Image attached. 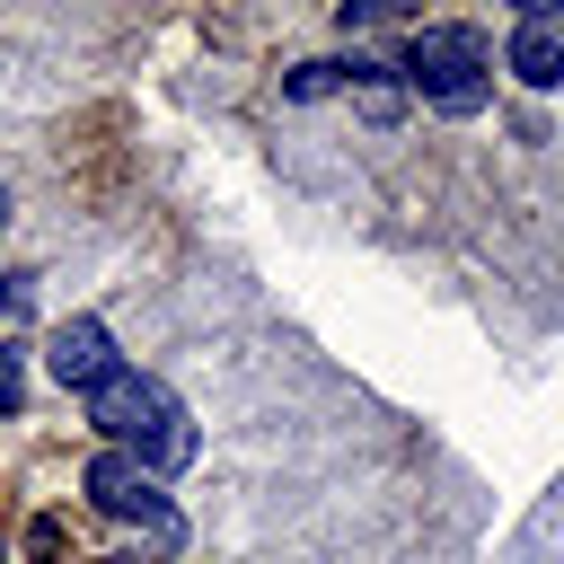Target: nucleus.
I'll return each instance as SVG.
<instances>
[{
    "instance_id": "f257e3e1",
    "label": "nucleus",
    "mask_w": 564,
    "mask_h": 564,
    "mask_svg": "<svg viewBox=\"0 0 564 564\" xmlns=\"http://www.w3.org/2000/svg\"><path fill=\"white\" fill-rule=\"evenodd\" d=\"M88 423L106 432V449H123V458H141L150 476H167V467H185L194 458V423H185V405L167 397V379H150V370H115V379H97L88 388Z\"/></svg>"
},
{
    "instance_id": "f03ea898",
    "label": "nucleus",
    "mask_w": 564,
    "mask_h": 564,
    "mask_svg": "<svg viewBox=\"0 0 564 564\" xmlns=\"http://www.w3.org/2000/svg\"><path fill=\"white\" fill-rule=\"evenodd\" d=\"M397 79H405L423 106H441V115H476V106L494 97V35H485V26H458V18L414 26Z\"/></svg>"
},
{
    "instance_id": "7ed1b4c3",
    "label": "nucleus",
    "mask_w": 564,
    "mask_h": 564,
    "mask_svg": "<svg viewBox=\"0 0 564 564\" xmlns=\"http://www.w3.org/2000/svg\"><path fill=\"white\" fill-rule=\"evenodd\" d=\"M79 494H88L106 520H141L159 546L176 538V502H167V485H159L141 458H123V449H97V458H88V476H79Z\"/></svg>"
},
{
    "instance_id": "20e7f679",
    "label": "nucleus",
    "mask_w": 564,
    "mask_h": 564,
    "mask_svg": "<svg viewBox=\"0 0 564 564\" xmlns=\"http://www.w3.org/2000/svg\"><path fill=\"white\" fill-rule=\"evenodd\" d=\"M502 70L520 88H564V9L555 0H520V26L502 44Z\"/></svg>"
},
{
    "instance_id": "39448f33",
    "label": "nucleus",
    "mask_w": 564,
    "mask_h": 564,
    "mask_svg": "<svg viewBox=\"0 0 564 564\" xmlns=\"http://www.w3.org/2000/svg\"><path fill=\"white\" fill-rule=\"evenodd\" d=\"M44 370H53L62 388H79V397H88V388H97V379H115L123 361H115V335H106L97 317H62V326L44 335Z\"/></svg>"
},
{
    "instance_id": "423d86ee",
    "label": "nucleus",
    "mask_w": 564,
    "mask_h": 564,
    "mask_svg": "<svg viewBox=\"0 0 564 564\" xmlns=\"http://www.w3.org/2000/svg\"><path fill=\"white\" fill-rule=\"evenodd\" d=\"M26 414V344H0V423Z\"/></svg>"
},
{
    "instance_id": "0eeeda50",
    "label": "nucleus",
    "mask_w": 564,
    "mask_h": 564,
    "mask_svg": "<svg viewBox=\"0 0 564 564\" xmlns=\"http://www.w3.org/2000/svg\"><path fill=\"white\" fill-rule=\"evenodd\" d=\"M0 308L26 317V308H35V273H9V282H0Z\"/></svg>"
},
{
    "instance_id": "6e6552de",
    "label": "nucleus",
    "mask_w": 564,
    "mask_h": 564,
    "mask_svg": "<svg viewBox=\"0 0 564 564\" xmlns=\"http://www.w3.org/2000/svg\"><path fill=\"white\" fill-rule=\"evenodd\" d=\"M0 229H9V185H0Z\"/></svg>"
}]
</instances>
